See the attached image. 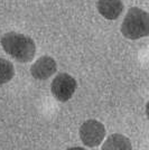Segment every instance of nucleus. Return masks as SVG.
Returning a JSON list of instances; mask_svg holds the SVG:
<instances>
[{
    "mask_svg": "<svg viewBox=\"0 0 149 150\" xmlns=\"http://www.w3.org/2000/svg\"><path fill=\"white\" fill-rule=\"evenodd\" d=\"M1 46L8 55L20 63H28L35 57L36 45L29 36L10 31L1 37Z\"/></svg>",
    "mask_w": 149,
    "mask_h": 150,
    "instance_id": "nucleus-1",
    "label": "nucleus"
},
{
    "mask_svg": "<svg viewBox=\"0 0 149 150\" xmlns=\"http://www.w3.org/2000/svg\"><path fill=\"white\" fill-rule=\"evenodd\" d=\"M121 33L128 39H139L149 34V15L145 10L132 7L124 17Z\"/></svg>",
    "mask_w": 149,
    "mask_h": 150,
    "instance_id": "nucleus-2",
    "label": "nucleus"
},
{
    "mask_svg": "<svg viewBox=\"0 0 149 150\" xmlns=\"http://www.w3.org/2000/svg\"><path fill=\"white\" fill-rule=\"evenodd\" d=\"M106 128L96 120H87L80 128V138L87 147H96L101 144L106 137Z\"/></svg>",
    "mask_w": 149,
    "mask_h": 150,
    "instance_id": "nucleus-3",
    "label": "nucleus"
},
{
    "mask_svg": "<svg viewBox=\"0 0 149 150\" xmlns=\"http://www.w3.org/2000/svg\"><path fill=\"white\" fill-rule=\"evenodd\" d=\"M76 81L74 77L66 73H60L52 82V93L60 102H66L74 94Z\"/></svg>",
    "mask_w": 149,
    "mask_h": 150,
    "instance_id": "nucleus-4",
    "label": "nucleus"
},
{
    "mask_svg": "<svg viewBox=\"0 0 149 150\" xmlns=\"http://www.w3.org/2000/svg\"><path fill=\"white\" fill-rule=\"evenodd\" d=\"M57 69V65L54 58L50 56H42L39 57L36 62L31 65V73L33 77L36 80H47L54 74Z\"/></svg>",
    "mask_w": 149,
    "mask_h": 150,
    "instance_id": "nucleus-5",
    "label": "nucleus"
},
{
    "mask_svg": "<svg viewBox=\"0 0 149 150\" xmlns=\"http://www.w3.org/2000/svg\"><path fill=\"white\" fill-rule=\"evenodd\" d=\"M98 11L108 20H116L123 11V2L121 0H99Z\"/></svg>",
    "mask_w": 149,
    "mask_h": 150,
    "instance_id": "nucleus-6",
    "label": "nucleus"
},
{
    "mask_svg": "<svg viewBox=\"0 0 149 150\" xmlns=\"http://www.w3.org/2000/svg\"><path fill=\"white\" fill-rule=\"evenodd\" d=\"M101 150H132V144L126 136L114 133L106 138Z\"/></svg>",
    "mask_w": 149,
    "mask_h": 150,
    "instance_id": "nucleus-7",
    "label": "nucleus"
},
{
    "mask_svg": "<svg viewBox=\"0 0 149 150\" xmlns=\"http://www.w3.org/2000/svg\"><path fill=\"white\" fill-rule=\"evenodd\" d=\"M15 76V67L10 61L0 58V84H6Z\"/></svg>",
    "mask_w": 149,
    "mask_h": 150,
    "instance_id": "nucleus-8",
    "label": "nucleus"
},
{
    "mask_svg": "<svg viewBox=\"0 0 149 150\" xmlns=\"http://www.w3.org/2000/svg\"><path fill=\"white\" fill-rule=\"evenodd\" d=\"M67 150H85L84 148H81V147H73V148H70Z\"/></svg>",
    "mask_w": 149,
    "mask_h": 150,
    "instance_id": "nucleus-9",
    "label": "nucleus"
}]
</instances>
